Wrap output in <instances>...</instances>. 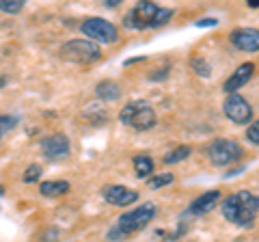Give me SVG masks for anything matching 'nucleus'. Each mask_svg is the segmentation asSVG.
Wrapping results in <instances>:
<instances>
[{"mask_svg": "<svg viewBox=\"0 0 259 242\" xmlns=\"http://www.w3.org/2000/svg\"><path fill=\"white\" fill-rule=\"evenodd\" d=\"M221 212L229 223L248 229L253 225L255 216L259 214V197L253 195L250 190H238L223 201Z\"/></svg>", "mask_w": 259, "mask_h": 242, "instance_id": "f257e3e1", "label": "nucleus"}, {"mask_svg": "<svg viewBox=\"0 0 259 242\" xmlns=\"http://www.w3.org/2000/svg\"><path fill=\"white\" fill-rule=\"evenodd\" d=\"M173 18V9H164L153 3H136L123 18V26L130 30H145L158 28Z\"/></svg>", "mask_w": 259, "mask_h": 242, "instance_id": "f03ea898", "label": "nucleus"}, {"mask_svg": "<svg viewBox=\"0 0 259 242\" xmlns=\"http://www.w3.org/2000/svg\"><path fill=\"white\" fill-rule=\"evenodd\" d=\"M119 119H121V124L134 128V130H139V132L151 130V128L156 126V112H153L151 104L147 100H134V102H130L127 106L121 108Z\"/></svg>", "mask_w": 259, "mask_h": 242, "instance_id": "7ed1b4c3", "label": "nucleus"}, {"mask_svg": "<svg viewBox=\"0 0 259 242\" xmlns=\"http://www.w3.org/2000/svg\"><path fill=\"white\" fill-rule=\"evenodd\" d=\"M61 56L71 63H78V65H91L102 59V50L89 39H71L61 46Z\"/></svg>", "mask_w": 259, "mask_h": 242, "instance_id": "20e7f679", "label": "nucleus"}, {"mask_svg": "<svg viewBox=\"0 0 259 242\" xmlns=\"http://www.w3.org/2000/svg\"><path fill=\"white\" fill-rule=\"evenodd\" d=\"M82 35L89 37V42L93 44H117L119 42V30L112 22L104 18H89L82 22Z\"/></svg>", "mask_w": 259, "mask_h": 242, "instance_id": "39448f33", "label": "nucleus"}, {"mask_svg": "<svg viewBox=\"0 0 259 242\" xmlns=\"http://www.w3.org/2000/svg\"><path fill=\"white\" fill-rule=\"evenodd\" d=\"M153 216H156V206L153 204H145L136 210H130V212L121 214L119 221H117V229L127 236V233H134V231H141L143 227H147V225L153 221Z\"/></svg>", "mask_w": 259, "mask_h": 242, "instance_id": "423d86ee", "label": "nucleus"}, {"mask_svg": "<svg viewBox=\"0 0 259 242\" xmlns=\"http://www.w3.org/2000/svg\"><path fill=\"white\" fill-rule=\"evenodd\" d=\"M240 156H242V147L236 141H229V139H216L207 147V158L214 167H227L236 163Z\"/></svg>", "mask_w": 259, "mask_h": 242, "instance_id": "0eeeda50", "label": "nucleus"}, {"mask_svg": "<svg viewBox=\"0 0 259 242\" xmlns=\"http://www.w3.org/2000/svg\"><path fill=\"white\" fill-rule=\"evenodd\" d=\"M223 110H225V117L229 121H233V124H238V126L250 124V119H253V108H250V104L238 93L227 95V100L223 104Z\"/></svg>", "mask_w": 259, "mask_h": 242, "instance_id": "6e6552de", "label": "nucleus"}, {"mask_svg": "<svg viewBox=\"0 0 259 242\" xmlns=\"http://www.w3.org/2000/svg\"><path fill=\"white\" fill-rule=\"evenodd\" d=\"M102 197L106 199L110 206L125 208V206H132V204L139 201V192L132 190V188L121 186V184H112V186H104L102 188Z\"/></svg>", "mask_w": 259, "mask_h": 242, "instance_id": "1a4fd4ad", "label": "nucleus"}, {"mask_svg": "<svg viewBox=\"0 0 259 242\" xmlns=\"http://www.w3.org/2000/svg\"><path fill=\"white\" fill-rule=\"evenodd\" d=\"M41 151L50 160H65L69 156V139L65 134H52L41 141Z\"/></svg>", "mask_w": 259, "mask_h": 242, "instance_id": "9d476101", "label": "nucleus"}, {"mask_svg": "<svg viewBox=\"0 0 259 242\" xmlns=\"http://www.w3.org/2000/svg\"><path fill=\"white\" fill-rule=\"evenodd\" d=\"M229 42L242 52H259V30L257 28H238L231 30Z\"/></svg>", "mask_w": 259, "mask_h": 242, "instance_id": "9b49d317", "label": "nucleus"}, {"mask_svg": "<svg viewBox=\"0 0 259 242\" xmlns=\"http://www.w3.org/2000/svg\"><path fill=\"white\" fill-rule=\"evenodd\" d=\"M255 74V65L253 63H242V65L233 71V74L225 80V85H223V91L227 95H231V93H236L240 87H244L250 78H253Z\"/></svg>", "mask_w": 259, "mask_h": 242, "instance_id": "f8f14e48", "label": "nucleus"}, {"mask_svg": "<svg viewBox=\"0 0 259 242\" xmlns=\"http://www.w3.org/2000/svg\"><path fill=\"white\" fill-rule=\"evenodd\" d=\"M221 201V192L218 190H207V192H203V195H199L197 199L190 204V208H188V212L190 214H194V216H199V214H207L209 210H214L216 208V204Z\"/></svg>", "mask_w": 259, "mask_h": 242, "instance_id": "ddd939ff", "label": "nucleus"}, {"mask_svg": "<svg viewBox=\"0 0 259 242\" xmlns=\"http://www.w3.org/2000/svg\"><path fill=\"white\" fill-rule=\"evenodd\" d=\"M95 95L104 102H117L121 98V89L117 83H112V80H102V83H97V87H95Z\"/></svg>", "mask_w": 259, "mask_h": 242, "instance_id": "4468645a", "label": "nucleus"}, {"mask_svg": "<svg viewBox=\"0 0 259 242\" xmlns=\"http://www.w3.org/2000/svg\"><path fill=\"white\" fill-rule=\"evenodd\" d=\"M132 163H134V171H136V175H139L141 180H149V177L153 175V169H156V165H153L151 156L139 154V156H134Z\"/></svg>", "mask_w": 259, "mask_h": 242, "instance_id": "2eb2a0df", "label": "nucleus"}, {"mask_svg": "<svg viewBox=\"0 0 259 242\" xmlns=\"http://www.w3.org/2000/svg\"><path fill=\"white\" fill-rule=\"evenodd\" d=\"M39 190H41V195H46V197L67 195V192H69V182H65V180H59V182H41Z\"/></svg>", "mask_w": 259, "mask_h": 242, "instance_id": "dca6fc26", "label": "nucleus"}, {"mask_svg": "<svg viewBox=\"0 0 259 242\" xmlns=\"http://www.w3.org/2000/svg\"><path fill=\"white\" fill-rule=\"evenodd\" d=\"M190 154H192V149L188 145H180V147H175L173 151H168L164 156V165H177V163H182V160L188 158Z\"/></svg>", "mask_w": 259, "mask_h": 242, "instance_id": "f3484780", "label": "nucleus"}, {"mask_svg": "<svg viewBox=\"0 0 259 242\" xmlns=\"http://www.w3.org/2000/svg\"><path fill=\"white\" fill-rule=\"evenodd\" d=\"M168 184H173V173H162V175H151L147 180V186L151 190L156 188H162V186H168Z\"/></svg>", "mask_w": 259, "mask_h": 242, "instance_id": "a211bd4d", "label": "nucleus"}, {"mask_svg": "<svg viewBox=\"0 0 259 242\" xmlns=\"http://www.w3.org/2000/svg\"><path fill=\"white\" fill-rule=\"evenodd\" d=\"M24 9V0H0V11L15 15Z\"/></svg>", "mask_w": 259, "mask_h": 242, "instance_id": "6ab92c4d", "label": "nucleus"}, {"mask_svg": "<svg viewBox=\"0 0 259 242\" xmlns=\"http://www.w3.org/2000/svg\"><path fill=\"white\" fill-rule=\"evenodd\" d=\"M190 65H192V69H194V74H199V76H203V78H209V65L203 61V59H192L190 61Z\"/></svg>", "mask_w": 259, "mask_h": 242, "instance_id": "aec40b11", "label": "nucleus"}, {"mask_svg": "<svg viewBox=\"0 0 259 242\" xmlns=\"http://www.w3.org/2000/svg\"><path fill=\"white\" fill-rule=\"evenodd\" d=\"M39 177H41V167H39V165H30L26 169V173H24V182L32 184V182H37Z\"/></svg>", "mask_w": 259, "mask_h": 242, "instance_id": "412c9836", "label": "nucleus"}, {"mask_svg": "<svg viewBox=\"0 0 259 242\" xmlns=\"http://www.w3.org/2000/svg\"><path fill=\"white\" fill-rule=\"evenodd\" d=\"M15 124H18V119H15V117H0V139H3L5 132L13 130Z\"/></svg>", "mask_w": 259, "mask_h": 242, "instance_id": "4be33fe9", "label": "nucleus"}, {"mask_svg": "<svg viewBox=\"0 0 259 242\" xmlns=\"http://www.w3.org/2000/svg\"><path fill=\"white\" fill-rule=\"evenodd\" d=\"M246 139L253 143V145H257L259 147V121H255V124H250L248 126V130H246Z\"/></svg>", "mask_w": 259, "mask_h": 242, "instance_id": "5701e85b", "label": "nucleus"}, {"mask_svg": "<svg viewBox=\"0 0 259 242\" xmlns=\"http://www.w3.org/2000/svg\"><path fill=\"white\" fill-rule=\"evenodd\" d=\"M197 28H212V26H218V20L216 18H203V20H197L194 22Z\"/></svg>", "mask_w": 259, "mask_h": 242, "instance_id": "b1692460", "label": "nucleus"}, {"mask_svg": "<svg viewBox=\"0 0 259 242\" xmlns=\"http://www.w3.org/2000/svg\"><path fill=\"white\" fill-rule=\"evenodd\" d=\"M168 76V67L164 69H156V74H149V80H164Z\"/></svg>", "mask_w": 259, "mask_h": 242, "instance_id": "393cba45", "label": "nucleus"}, {"mask_svg": "<svg viewBox=\"0 0 259 242\" xmlns=\"http://www.w3.org/2000/svg\"><path fill=\"white\" fill-rule=\"evenodd\" d=\"M108 240H119V238H123V233H121L117 227H112L110 231H108V236H106Z\"/></svg>", "mask_w": 259, "mask_h": 242, "instance_id": "a878e982", "label": "nucleus"}, {"mask_svg": "<svg viewBox=\"0 0 259 242\" xmlns=\"http://www.w3.org/2000/svg\"><path fill=\"white\" fill-rule=\"evenodd\" d=\"M121 5V0H104V7H108V9H117Z\"/></svg>", "mask_w": 259, "mask_h": 242, "instance_id": "bb28decb", "label": "nucleus"}, {"mask_svg": "<svg viewBox=\"0 0 259 242\" xmlns=\"http://www.w3.org/2000/svg\"><path fill=\"white\" fill-rule=\"evenodd\" d=\"M248 7L250 9H259V0H248Z\"/></svg>", "mask_w": 259, "mask_h": 242, "instance_id": "cd10ccee", "label": "nucleus"}, {"mask_svg": "<svg viewBox=\"0 0 259 242\" xmlns=\"http://www.w3.org/2000/svg\"><path fill=\"white\" fill-rule=\"evenodd\" d=\"M0 195H5V188L3 186H0Z\"/></svg>", "mask_w": 259, "mask_h": 242, "instance_id": "c85d7f7f", "label": "nucleus"}]
</instances>
